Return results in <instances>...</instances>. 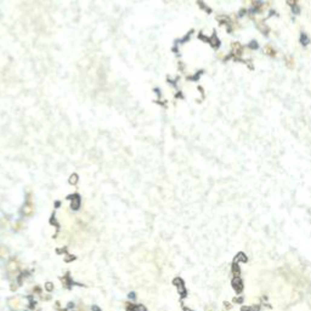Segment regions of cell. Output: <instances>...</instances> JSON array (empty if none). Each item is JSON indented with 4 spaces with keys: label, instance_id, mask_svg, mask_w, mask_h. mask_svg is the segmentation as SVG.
<instances>
[{
    "label": "cell",
    "instance_id": "obj_1",
    "mask_svg": "<svg viewBox=\"0 0 311 311\" xmlns=\"http://www.w3.org/2000/svg\"><path fill=\"white\" fill-rule=\"evenodd\" d=\"M231 54H232L233 58H238V57L243 56V54H244L243 45L241 43H238V41L232 43V45H231Z\"/></svg>",
    "mask_w": 311,
    "mask_h": 311
},
{
    "label": "cell",
    "instance_id": "obj_2",
    "mask_svg": "<svg viewBox=\"0 0 311 311\" xmlns=\"http://www.w3.org/2000/svg\"><path fill=\"white\" fill-rule=\"evenodd\" d=\"M231 286L233 288L237 294H241L244 289V282L241 277H232V281H231Z\"/></svg>",
    "mask_w": 311,
    "mask_h": 311
},
{
    "label": "cell",
    "instance_id": "obj_3",
    "mask_svg": "<svg viewBox=\"0 0 311 311\" xmlns=\"http://www.w3.org/2000/svg\"><path fill=\"white\" fill-rule=\"evenodd\" d=\"M9 306H10L12 310H20V309H22L23 303L21 301L20 298L15 296V298H11V299L9 300Z\"/></svg>",
    "mask_w": 311,
    "mask_h": 311
},
{
    "label": "cell",
    "instance_id": "obj_4",
    "mask_svg": "<svg viewBox=\"0 0 311 311\" xmlns=\"http://www.w3.org/2000/svg\"><path fill=\"white\" fill-rule=\"evenodd\" d=\"M231 273L233 277H241V266L238 263L233 261L231 265Z\"/></svg>",
    "mask_w": 311,
    "mask_h": 311
},
{
    "label": "cell",
    "instance_id": "obj_5",
    "mask_svg": "<svg viewBox=\"0 0 311 311\" xmlns=\"http://www.w3.org/2000/svg\"><path fill=\"white\" fill-rule=\"evenodd\" d=\"M263 50H264V52H265L267 56H270V57H276V55H277V51H276V49H275L272 45H270V44L265 45Z\"/></svg>",
    "mask_w": 311,
    "mask_h": 311
},
{
    "label": "cell",
    "instance_id": "obj_6",
    "mask_svg": "<svg viewBox=\"0 0 311 311\" xmlns=\"http://www.w3.org/2000/svg\"><path fill=\"white\" fill-rule=\"evenodd\" d=\"M6 269H8V272H10V273L16 272L17 269H18V263H17L15 259H12V260H10V261L6 264Z\"/></svg>",
    "mask_w": 311,
    "mask_h": 311
},
{
    "label": "cell",
    "instance_id": "obj_7",
    "mask_svg": "<svg viewBox=\"0 0 311 311\" xmlns=\"http://www.w3.org/2000/svg\"><path fill=\"white\" fill-rule=\"evenodd\" d=\"M235 261H236V263H238V264H246V263L248 261V257H247L244 253L240 252V253L235 257Z\"/></svg>",
    "mask_w": 311,
    "mask_h": 311
},
{
    "label": "cell",
    "instance_id": "obj_8",
    "mask_svg": "<svg viewBox=\"0 0 311 311\" xmlns=\"http://www.w3.org/2000/svg\"><path fill=\"white\" fill-rule=\"evenodd\" d=\"M284 62H286V64H287L289 68H294V66H295L294 58H293L292 56H289V55H287V56L284 57Z\"/></svg>",
    "mask_w": 311,
    "mask_h": 311
},
{
    "label": "cell",
    "instance_id": "obj_9",
    "mask_svg": "<svg viewBox=\"0 0 311 311\" xmlns=\"http://www.w3.org/2000/svg\"><path fill=\"white\" fill-rule=\"evenodd\" d=\"M8 257H9V249H8V247L0 246V258L5 259V258H8Z\"/></svg>",
    "mask_w": 311,
    "mask_h": 311
},
{
    "label": "cell",
    "instance_id": "obj_10",
    "mask_svg": "<svg viewBox=\"0 0 311 311\" xmlns=\"http://www.w3.org/2000/svg\"><path fill=\"white\" fill-rule=\"evenodd\" d=\"M80 205V198L78 196H73V201H72V208L74 210H77Z\"/></svg>",
    "mask_w": 311,
    "mask_h": 311
},
{
    "label": "cell",
    "instance_id": "obj_11",
    "mask_svg": "<svg viewBox=\"0 0 311 311\" xmlns=\"http://www.w3.org/2000/svg\"><path fill=\"white\" fill-rule=\"evenodd\" d=\"M300 43H301L304 46L309 45V43H310V38L307 37V34H305V33H301V35H300Z\"/></svg>",
    "mask_w": 311,
    "mask_h": 311
},
{
    "label": "cell",
    "instance_id": "obj_12",
    "mask_svg": "<svg viewBox=\"0 0 311 311\" xmlns=\"http://www.w3.org/2000/svg\"><path fill=\"white\" fill-rule=\"evenodd\" d=\"M244 301V298L241 295V294H238L237 296H235L232 299V303H235V304H242Z\"/></svg>",
    "mask_w": 311,
    "mask_h": 311
},
{
    "label": "cell",
    "instance_id": "obj_13",
    "mask_svg": "<svg viewBox=\"0 0 311 311\" xmlns=\"http://www.w3.org/2000/svg\"><path fill=\"white\" fill-rule=\"evenodd\" d=\"M131 311H147L146 310V307L143 306V305H140V304H137V305H133V309H131Z\"/></svg>",
    "mask_w": 311,
    "mask_h": 311
},
{
    "label": "cell",
    "instance_id": "obj_14",
    "mask_svg": "<svg viewBox=\"0 0 311 311\" xmlns=\"http://www.w3.org/2000/svg\"><path fill=\"white\" fill-rule=\"evenodd\" d=\"M23 213H25L26 215H31V214L33 213V207H32V205H26V207L23 208Z\"/></svg>",
    "mask_w": 311,
    "mask_h": 311
},
{
    "label": "cell",
    "instance_id": "obj_15",
    "mask_svg": "<svg viewBox=\"0 0 311 311\" xmlns=\"http://www.w3.org/2000/svg\"><path fill=\"white\" fill-rule=\"evenodd\" d=\"M250 49H254V50H257L258 47H259V45H258V41L257 40H252L250 43H249V45H248Z\"/></svg>",
    "mask_w": 311,
    "mask_h": 311
},
{
    "label": "cell",
    "instance_id": "obj_16",
    "mask_svg": "<svg viewBox=\"0 0 311 311\" xmlns=\"http://www.w3.org/2000/svg\"><path fill=\"white\" fill-rule=\"evenodd\" d=\"M45 290L49 292V293L52 292V290H54V284H52L51 282H47V283L45 284Z\"/></svg>",
    "mask_w": 311,
    "mask_h": 311
},
{
    "label": "cell",
    "instance_id": "obj_17",
    "mask_svg": "<svg viewBox=\"0 0 311 311\" xmlns=\"http://www.w3.org/2000/svg\"><path fill=\"white\" fill-rule=\"evenodd\" d=\"M250 307H252V311H261V305L260 304L250 305Z\"/></svg>",
    "mask_w": 311,
    "mask_h": 311
},
{
    "label": "cell",
    "instance_id": "obj_18",
    "mask_svg": "<svg viewBox=\"0 0 311 311\" xmlns=\"http://www.w3.org/2000/svg\"><path fill=\"white\" fill-rule=\"evenodd\" d=\"M292 8V11L295 14V15H298L299 12H300V9H299V6H298V4H295V5H293V6H290Z\"/></svg>",
    "mask_w": 311,
    "mask_h": 311
},
{
    "label": "cell",
    "instance_id": "obj_19",
    "mask_svg": "<svg viewBox=\"0 0 311 311\" xmlns=\"http://www.w3.org/2000/svg\"><path fill=\"white\" fill-rule=\"evenodd\" d=\"M241 311H252V307H250V305L248 306V305H243V306H241Z\"/></svg>",
    "mask_w": 311,
    "mask_h": 311
},
{
    "label": "cell",
    "instance_id": "obj_20",
    "mask_svg": "<svg viewBox=\"0 0 311 311\" xmlns=\"http://www.w3.org/2000/svg\"><path fill=\"white\" fill-rule=\"evenodd\" d=\"M208 311H211V310H208Z\"/></svg>",
    "mask_w": 311,
    "mask_h": 311
}]
</instances>
